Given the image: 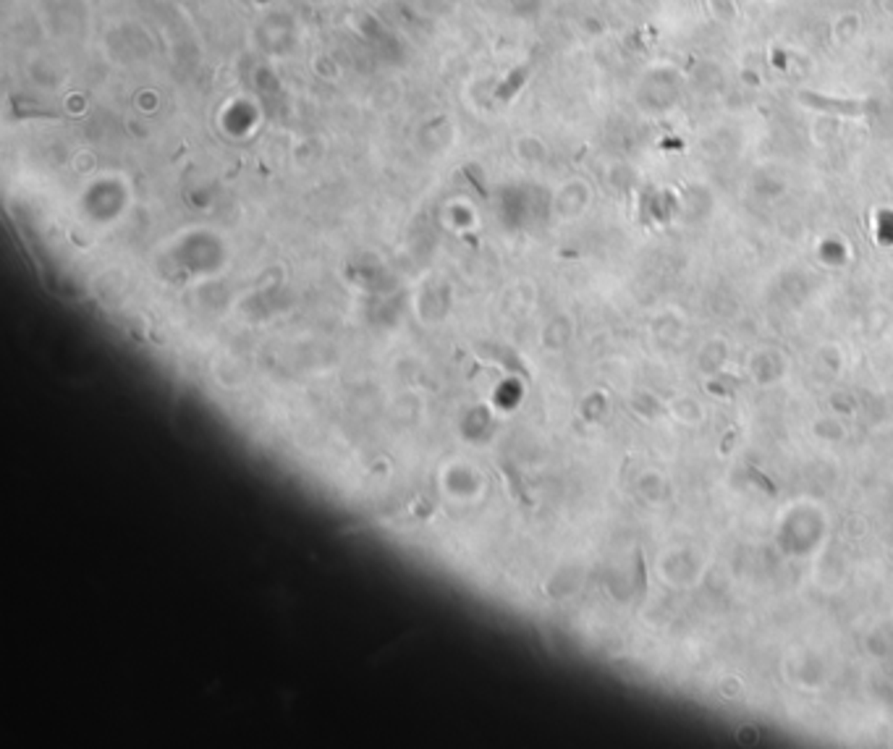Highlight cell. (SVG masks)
I'll return each mask as SVG.
<instances>
[{
  "instance_id": "6da1fadb",
  "label": "cell",
  "mask_w": 893,
  "mask_h": 749,
  "mask_svg": "<svg viewBox=\"0 0 893 749\" xmlns=\"http://www.w3.org/2000/svg\"><path fill=\"white\" fill-rule=\"evenodd\" d=\"M799 100L810 108H818V110H831V113L843 115H859L870 108L862 100H836V97H822L818 92H799Z\"/></svg>"
},
{
  "instance_id": "7a4b0ae2",
  "label": "cell",
  "mask_w": 893,
  "mask_h": 749,
  "mask_svg": "<svg viewBox=\"0 0 893 749\" xmlns=\"http://www.w3.org/2000/svg\"><path fill=\"white\" fill-rule=\"evenodd\" d=\"M524 79H527V68H524V66H521V68H516V71H511L509 79H506V82L498 87V92H495V100H503V103H506V100H511V97H514V92L519 89L521 84H524Z\"/></svg>"
}]
</instances>
